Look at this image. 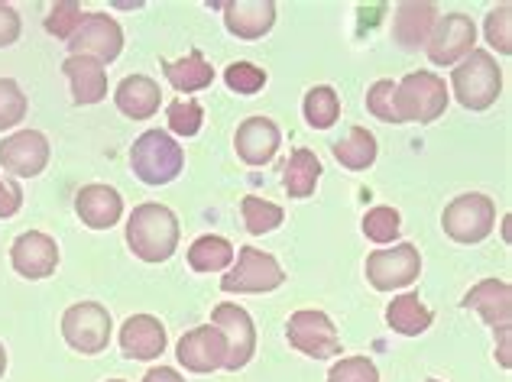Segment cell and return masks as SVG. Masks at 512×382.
<instances>
[{
  "label": "cell",
  "mask_w": 512,
  "mask_h": 382,
  "mask_svg": "<svg viewBox=\"0 0 512 382\" xmlns=\"http://www.w3.org/2000/svg\"><path fill=\"white\" fill-rule=\"evenodd\" d=\"M127 247L143 263H166L179 247V221L163 204L146 201L127 221Z\"/></svg>",
  "instance_id": "1"
},
{
  "label": "cell",
  "mask_w": 512,
  "mask_h": 382,
  "mask_svg": "<svg viewBox=\"0 0 512 382\" xmlns=\"http://www.w3.org/2000/svg\"><path fill=\"white\" fill-rule=\"evenodd\" d=\"M451 85H454L457 101H461L467 111H487L503 91V72L490 52L474 49V52H467L464 62L454 65Z\"/></svg>",
  "instance_id": "2"
},
{
  "label": "cell",
  "mask_w": 512,
  "mask_h": 382,
  "mask_svg": "<svg viewBox=\"0 0 512 382\" xmlns=\"http://www.w3.org/2000/svg\"><path fill=\"white\" fill-rule=\"evenodd\" d=\"M130 166L133 175L146 185H169L172 179H179V172L185 166V153L169 133L146 130L130 149Z\"/></svg>",
  "instance_id": "3"
},
{
  "label": "cell",
  "mask_w": 512,
  "mask_h": 382,
  "mask_svg": "<svg viewBox=\"0 0 512 382\" xmlns=\"http://www.w3.org/2000/svg\"><path fill=\"white\" fill-rule=\"evenodd\" d=\"M448 111V88L435 72H412L396 85L399 124H431Z\"/></svg>",
  "instance_id": "4"
},
{
  "label": "cell",
  "mask_w": 512,
  "mask_h": 382,
  "mask_svg": "<svg viewBox=\"0 0 512 382\" xmlns=\"http://www.w3.org/2000/svg\"><path fill=\"white\" fill-rule=\"evenodd\" d=\"M286 282V272L276 263V256H269L256 247H244L237 253V266H231L221 279V292L231 295H266L279 289Z\"/></svg>",
  "instance_id": "5"
},
{
  "label": "cell",
  "mask_w": 512,
  "mask_h": 382,
  "mask_svg": "<svg viewBox=\"0 0 512 382\" xmlns=\"http://www.w3.org/2000/svg\"><path fill=\"white\" fill-rule=\"evenodd\" d=\"M444 234L457 243H480L496 224V204L487 195H461L441 214Z\"/></svg>",
  "instance_id": "6"
},
{
  "label": "cell",
  "mask_w": 512,
  "mask_h": 382,
  "mask_svg": "<svg viewBox=\"0 0 512 382\" xmlns=\"http://www.w3.org/2000/svg\"><path fill=\"white\" fill-rule=\"evenodd\" d=\"M286 337L295 350L312 360H331L341 353L338 327H334V321L325 315V311H312V308L295 311L286 324Z\"/></svg>",
  "instance_id": "7"
},
{
  "label": "cell",
  "mask_w": 512,
  "mask_h": 382,
  "mask_svg": "<svg viewBox=\"0 0 512 382\" xmlns=\"http://www.w3.org/2000/svg\"><path fill=\"white\" fill-rule=\"evenodd\" d=\"M62 337L78 353H101L111 340V315L98 302H78L62 315Z\"/></svg>",
  "instance_id": "8"
},
{
  "label": "cell",
  "mask_w": 512,
  "mask_h": 382,
  "mask_svg": "<svg viewBox=\"0 0 512 382\" xmlns=\"http://www.w3.org/2000/svg\"><path fill=\"white\" fill-rule=\"evenodd\" d=\"M422 272V256L412 243H399L393 250H376L367 256V279L376 292L406 289Z\"/></svg>",
  "instance_id": "9"
},
{
  "label": "cell",
  "mask_w": 512,
  "mask_h": 382,
  "mask_svg": "<svg viewBox=\"0 0 512 382\" xmlns=\"http://www.w3.org/2000/svg\"><path fill=\"white\" fill-rule=\"evenodd\" d=\"M474 43H477L474 20L467 13H448V17H438L425 49L435 65H457L467 52H474Z\"/></svg>",
  "instance_id": "10"
},
{
  "label": "cell",
  "mask_w": 512,
  "mask_h": 382,
  "mask_svg": "<svg viewBox=\"0 0 512 382\" xmlns=\"http://www.w3.org/2000/svg\"><path fill=\"white\" fill-rule=\"evenodd\" d=\"M211 324L218 327L227 340V363L224 370H244L253 360L256 350V327L244 308H237L234 302H221L211 311Z\"/></svg>",
  "instance_id": "11"
},
{
  "label": "cell",
  "mask_w": 512,
  "mask_h": 382,
  "mask_svg": "<svg viewBox=\"0 0 512 382\" xmlns=\"http://www.w3.org/2000/svg\"><path fill=\"white\" fill-rule=\"evenodd\" d=\"M72 56H91L98 62H114L124 49V33L107 13H85L75 36L69 39Z\"/></svg>",
  "instance_id": "12"
},
{
  "label": "cell",
  "mask_w": 512,
  "mask_h": 382,
  "mask_svg": "<svg viewBox=\"0 0 512 382\" xmlns=\"http://www.w3.org/2000/svg\"><path fill=\"white\" fill-rule=\"evenodd\" d=\"M0 166L17 179H36L49 166V140L39 130H20L0 140Z\"/></svg>",
  "instance_id": "13"
},
{
  "label": "cell",
  "mask_w": 512,
  "mask_h": 382,
  "mask_svg": "<svg viewBox=\"0 0 512 382\" xmlns=\"http://www.w3.org/2000/svg\"><path fill=\"white\" fill-rule=\"evenodd\" d=\"M175 357L192 373H214L224 370L227 363V340L214 324H201L195 331L182 334L179 347H175Z\"/></svg>",
  "instance_id": "14"
},
{
  "label": "cell",
  "mask_w": 512,
  "mask_h": 382,
  "mask_svg": "<svg viewBox=\"0 0 512 382\" xmlns=\"http://www.w3.org/2000/svg\"><path fill=\"white\" fill-rule=\"evenodd\" d=\"M10 263L23 279H49L59 266V247L56 240L39 234V230H26L13 240Z\"/></svg>",
  "instance_id": "15"
},
{
  "label": "cell",
  "mask_w": 512,
  "mask_h": 382,
  "mask_svg": "<svg viewBox=\"0 0 512 382\" xmlns=\"http://www.w3.org/2000/svg\"><path fill=\"white\" fill-rule=\"evenodd\" d=\"M279 143H282L279 127L269 117H247L234 136L237 156L244 159L247 166H266V162L279 153Z\"/></svg>",
  "instance_id": "16"
},
{
  "label": "cell",
  "mask_w": 512,
  "mask_h": 382,
  "mask_svg": "<svg viewBox=\"0 0 512 382\" xmlns=\"http://www.w3.org/2000/svg\"><path fill=\"white\" fill-rule=\"evenodd\" d=\"M464 308L480 311V318L487 321L493 331H506L512 327V289L500 279H483L464 295Z\"/></svg>",
  "instance_id": "17"
},
{
  "label": "cell",
  "mask_w": 512,
  "mask_h": 382,
  "mask_svg": "<svg viewBox=\"0 0 512 382\" xmlns=\"http://www.w3.org/2000/svg\"><path fill=\"white\" fill-rule=\"evenodd\" d=\"M120 350L130 360H156L166 350V327L153 315H133L120 327Z\"/></svg>",
  "instance_id": "18"
},
{
  "label": "cell",
  "mask_w": 512,
  "mask_h": 382,
  "mask_svg": "<svg viewBox=\"0 0 512 382\" xmlns=\"http://www.w3.org/2000/svg\"><path fill=\"white\" fill-rule=\"evenodd\" d=\"M75 211L91 230H107L124 217V198L111 185H85L75 195Z\"/></svg>",
  "instance_id": "19"
},
{
  "label": "cell",
  "mask_w": 512,
  "mask_h": 382,
  "mask_svg": "<svg viewBox=\"0 0 512 382\" xmlns=\"http://www.w3.org/2000/svg\"><path fill=\"white\" fill-rule=\"evenodd\" d=\"M224 23L237 39H260L273 30L276 4L273 0H234V4H224Z\"/></svg>",
  "instance_id": "20"
},
{
  "label": "cell",
  "mask_w": 512,
  "mask_h": 382,
  "mask_svg": "<svg viewBox=\"0 0 512 382\" xmlns=\"http://www.w3.org/2000/svg\"><path fill=\"white\" fill-rule=\"evenodd\" d=\"M62 72L69 78L72 85V98L75 104H98L104 101L107 94V72H104V62L91 59V56H72L62 62Z\"/></svg>",
  "instance_id": "21"
},
{
  "label": "cell",
  "mask_w": 512,
  "mask_h": 382,
  "mask_svg": "<svg viewBox=\"0 0 512 382\" xmlns=\"http://www.w3.org/2000/svg\"><path fill=\"white\" fill-rule=\"evenodd\" d=\"M438 23V4H399L396 7V23H393V36L399 46L406 49H419L428 43L431 30Z\"/></svg>",
  "instance_id": "22"
},
{
  "label": "cell",
  "mask_w": 512,
  "mask_h": 382,
  "mask_svg": "<svg viewBox=\"0 0 512 382\" xmlns=\"http://www.w3.org/2000/svg\"><path fill=\"white\" fill-rule=\"evenodd\" d=\"M117 107L124 111L127 117L133 120H146L159 111V101H163V91L153 78L146 75H127L124 81L117 85V94H114Z\"/></svg>",
  "instance_id": "23"
},
{
  "label": "cell",
  "mask_w": 512,
  "mask_h": 382,
  "mask_svg": "<svg viewBox=\"0 0 512 382\" xmlns=\"http://www.w3.org/2000/svg\"><path fill=\"white\" fill-rule=\"evenodd\" d=\"M386 324L393 327L396 334H406V337H415L431 327V311L422 305L419 295H396L393 302L386 308Z\"/></svg>",
  "instance_id": "24"
},
{
  "label": "cell",
  "mask_w": 512,
  "mask_h": 382,
  "mask_svg": "<svg viewBox=\"0 0 512 382\" xmlns=\"http://www.w3.org/2000/svg\"><path fill=\"white\" fill-rule=\"evenodd\" d=\"M166 78H169V85L175 91L192 94V91H201V88L211 85V81H214V68L195 49V52H188V56L179 59V62H166Z\"/></svg>",
  "instance_id": "25"
},
{
  "label": "cell",
  "mask_w": 512,
  "mask_h": 382,
  "mask_svg": "<svg viewBox=\"0 0 512 382\" xmlns=\"http://www.w3.org/2000/svg\"><path fill=\"white\" fill-rule=\"evenodd\" d=\"M321 179V162L312 149H295L289 156V166L282 172V182L292 198H308L315 195V185Z\"/></svg>",
  "instance_id": "26"
},
{
  "label": "cell",
  "mask_w": 512,
  "mask_h": 382,
  "mask_svg": "<svg viewBox=\"0 0 512 382\" xmlns=\"http://www.w3.org/2000/svg\"><path fill=\"white\" fill-rule=\"evenodd\" d=\"M334 156H338V162L350 172L370 169L376 162V136L367 127H354L347 140L334 143Z\"/></svg>",
  "instance_id": "27"
},
{
  "label": "cell",
  "mask_w": 512,
  "mask_h": 382,
  "mask_svg": "<svg viewBox=\"0 0 512 382\" xmlns=\"http://www.w3.org/2000/svg\"><path fill=\"white\" fill-rule=\"evenodd\" d=\"M234 263V247L224 237H198L188 250V266L195 272H221Z\"/></svg>",
  "instance_id": "28"
},
{
  "label": "cell",
  "mask_w": 512,
  "mask_h": 382,
  "mask_svg": "<svg viewBox=\"0 0 512 382\" xmlns=\"http://www.w3.org/2000/svg\"><path fill=\"white\" fill-rule=\"evenodd\" d=\"M302 111H305L308 127H315V130H328V127L338 124V117H341L338 94H334V88H328V85H318V88H312V91L305 94Z\"/></svg>",
  "instance_id": "29"
},
{
  "label": "cell",
  "mask_w": 512,
  "mask_h": 382,
  "mask_svg": "<svg viewBox=\"0 0 512 382\" xmlns=\"http://www.w3.org/2000/svg\"><path fill=\"white\" fill-rule=\"evenodd\" d=\"M240 214H244V224L250 234H269V230H276L282 224V208L273 201H263V198H256V195H247L244 201H240Z\"/></svg>",
  "instance_id": "30"
},
{
  "label": "cell",
  "mask_w": 512,
  "mask_h": 382,
  "mask_svg": "<svg viewBox=\"0 0 512 382\" xmlns=\"http://www.w3.org/2000/svg\"><path fill=\"white\" fill-rule=\"evenodd\" d=\"M399 227H402L399 211L386 208V204L370 208L367 214H363V234H367L373 243H393L399 237Z\"/></svg>",
  "instance_id": "31"
},
{
  "label": "cell",
  "mask_w": 512,
  "mask_h": 382,
  "mask_svg": "<svg viewBox=\"0 0 512 382\" xmlns=\"http://www.w3.org/2000/svg\"><path fill=\"white\" fill-rule=\"evenodd\" d=\"M26 117V94L13 78H0V133L17 127Z\"/></svg>",
  "instance_id": "32"
},
{
  "label": "cell",
  "mask_w": 512,
  "mask_h": 382,
  "mask_svg": "<svg viewBox=\"0 0 512 382\" xmlns=\"http://www.w3.org/2000/svg\"><path fill=\"white\" fill-rule=\"evenodd\" d=\"M367 107L376 120H383V124H399V117H396V81H389V78L376 81V85L367 91Z\"/></svg>",
  "instance_id": "33"
},
{
  "label": "cell",
  "mask_w": 512,
  "mask_h": 382,
  "mask_svg": "<svg viewBox=\"0 0 512 382\" xmlns=\"http://www.w3.org/2000/svg\"><path fill=\"white\" fill-rule=\"evenodd\" d=\"M487 43L509 56L512 52V4H500L496 10H490L487 17Z\"/></svg>",
  "instance_id": "34"
},
{
  "label": "cell",
  "mask_w": 512,
  "mask_h": 382,
  "mask_svg": "<svg viewBox=\"0 0 512 382\" xmlns=\"http://www.w3.org/2000/svg\"><path fill=\"white\" fill-rule=\"evenodd\" d=\"M82 7L78 4H72V0H65V4H56L52 7V13L46 17V33H52L56 39H65V43H69V39L75 36V30H78V23H82Z\"/></svg>",
  "instance_id": "35"
},
{
  "label": "cell",
  "mask_w": 512,
  "mask_h": 382,
  "mask_svg": "<svg viewBox=\"0 0 512 382\" xmlns=\"http://www.w3.org/2000/svg\"><path fill=\"white\" fill-rule=\"evenodd\" d=\"M328 382H380V370L367 357H344L328 370Z\"/></svg>",
  "instance_id": "36"
},
{
  "label": "cell",
  "mask_w": 512,
  "mask_h": 382,
  "mask_svg": "<svg viewBox=\"0 0 512 382\" xmlns=\"http://www.w3.org/2000/svg\"><path fill=\"white\" fill-rule=\"evenodd\" d=\"M201 120H205V111L195 101H175L169 104V130L179 136H195L201 130Z\"/></svg>",
  "instance_id": "37"
},
{
  "label": "cell",
  "mask_w": 512,
  "mask_h": 382,
  "mask_svg": "<svg viewBox=\"0 0 512 382\" xmlns=\"http://www.w3.org/2000/svg\"><path fill=\"white\" fill-rule=\"evenodd\" d=\"M224 81H227V88L237 91V94H256L266 85V72L250 65V62H237L224 72Z\"/></svg>",
  "instance_id": "38"
},
{
  "label": "cell",
  "mask_w": 512,
  "mask_h": 382,
  "mask_svg": "<svg viewBox=\"0 0 512 382\" xmlns=\"http://www.w3.org/2000/svg\"><path fill=\"white\" fill-rule=\"evenodd\" d=\"M20 39V13L10 4H0V49L13 46Z\"/></svg>",
  "instance_id": "39"
},
{
  "label": "cell",
  "mask_w": 512,
  "mask_h": 382,
  "mask_svg": "<svg viewBox=\"0 0 512 382\" xmlns=\"http://www.w3.org/2000/svg\"><path fill=\"white\" fill-rule=\"evenodd\" d=\"M20 204H23V191L17 182H10V179H0V221H7V217H13L20 211Z\"/></svg>",
  "instance_id": "40"
},
{
  "label": "cell",
  "mask_w": 512,
  "mask_h": 382,
  "mask_svg": "<svg viewBox=\"0 0 512 382\" xmlns=\"http://www.w3.org/2000/svg\"><path fill=\"white\" fill-rule=\"evenodd\" d=\"M143 382H185L175 370H169V366H159V370H150L143 376Z\"/></svg>",
  "instance_id": "41"
},
{
  "label": "cell",
  "mask_w": 512,
  "mask_h": 382,
  "mask_svg": "<svg viewBox=\"0 0 512 382\" xmlns=\"http://www.w3.org/2000/svg\"><path fill=\"white\" fill-rule=\"evenodd\" d=\"M4 370H7V353H4V347H0V376H4Z\"/></svg>",
  "instance_id": "42"
},
{
  "label": "cell",
  "mask_w": 512,
  "mask_h": 382,
  "mask_svg": "<svg viewBox=\"0 0 512 382\" xmlns=\"http://www.w3.org/2000/svg\"><path fill=\"white\" fill-rule=\"evenodd\" d=\"M111 382H124V379H111Z\"/></svg>",
  "instance_id": "43"
},
{
  "label": "cell",
  "mask_w": 512,
  "mask_h": 382,
  "mask_svg": "<svg viewBox=\"0 0 512 382\" xmlns=\"http://www.w3.org/2000/svg\"><path fill=\"white\" fill-rule=\"evenodd\" d=\"M428 382H438V379H428Z\"/></svg>",
  "instance_id": "44"
}]
</instances>
